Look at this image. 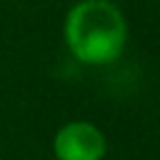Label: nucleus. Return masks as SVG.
Wrapping results in <instances>:
<instances>
[{"mask_svg": "<svg viewBox=\"0 0 160 160\" xmlns=\"http://www.w3.org/2000/svg\"><path fill=\"white\" fill-rule=\"evenodd\" d=\"M70 55L82 65H110L128 45V20L112 0H80L62 22Z\"/></svg>", "mask_w": 160, "mask_h": 160, "instance_id": "obj_1", "label": "nucleus"}, {"mask_svg": "<svg viewBox=\"0 0 160 160\" xmlns=\"http://www.w3.org/2000/svg\"><path fill=\"white\" fill-rule=\"evenodd\" d=\"M105 152V132L90 120H70L52 135L55 160H102Z\"/></svg>", "mask_w": 160, "mask_h": 160, "instance_id": "obj_2", "label": "nucleus"}]
</instances>
